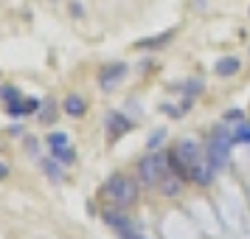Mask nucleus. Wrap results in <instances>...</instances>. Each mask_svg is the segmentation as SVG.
I'll return each mask as SVG.
<instances>
[{
  "instance_id": "18",
  "label": "nucleus",
  "mask_w": 250,
  "mask_h": 239,
  "mask_svg": "<svg viewBox=\"0 0 250 239\" xmlns=\"http://www.w3.org/2000/svg\"><path fill=\"white\" fill-rule=\"evenodd\" d=\"M0 96H3L6 102H14V99H17V90H14V87H3V90H0Z\"/></svg>"
},
{
  "instance_id": "17",
  "label": "nucleus",
  "mask_w": 250,
  "mask_h": 239,
  "mask_svg": "<svg viewBox=\"0 0 250 239\" xmlns=\"http://www.w3.org/2000/svg\"><path fill=\"white\" fill-rule=\"evenodd\" d=\"M51 147H54V149H57V147H68V138L59 135V132H57V135H51Z\"/></svg>"
},
{
  "instance_id": "15",
  "label": "nucleus",
  "mask_w": 250,
  "mask_h": 239,
  "mask_svg": "<svg viewBox=\"0 0 250 239\" xmlns=\"http://www.w3.org/2000/svg\"><path fill=\"white\" fill-rule=\"evenodd\" d=\"M54 110H57V104L48 99V102H45V113H40V121H42V124H51V121L57 118V113H54Z\"/></svg>"
},
{
  "instance_id": "10",
  "label": "nucleus",
  "mask_w": 250,
  "mask_h": 239,
  "mask_svg": "<svg viewBox=\"0 0 250 239\" xmlns=\"http://www.w3.org/2000/svg\"><path fill=\"white\" fill-rule=\"evenodd\" d=\"M37 107H40V104H37V99H28V102H12L9 104V113L14 115V118H20V115H25V113H34Z\"/></svg>"
},
{
  "instance_id": "4",
  "label": "nucleus",
  "mask_w": 250,
  "mask_h": 239,
  "mask_svg": "<svg viewBox=\"0 0 250 239\" xmlns=\"http://www.w3.org/2000/svg\"><path fill=\"white\" fill-rule=\"evenodd\" d=\"M104 222L113 228V231H115L121 239H144V237L135 231V228H132V222H129L126 217H121L118 211H110V208H107V211H104Z\"/></svg>"
},
{
  "instance_id": "16",
  "label": "nucleus",
  "mask_w": 250,
  "mask_h": 239,
  "mask_svg": "<svg viewBox=\"0 0 250 239\" xmlns=\"http://www.w3.org/2000/svg\"><path fill=\"white\" fill-rule=\"evenodd\" d=\"M233 141H242V144H250V124H242L236 130V135H233Z\"/></svg>"
},
{
  "instance_id": "14",
  "label": "nucleus",
  "mask_w": 250,
  "mask_h": 239,
  "mask_svg": "<svg viewBox=\"0 0 250 239\" xmlns=\"http://www.w3.org/2000/svg\"><path fill=\"white\" fill-rule=\"evenodd\" d=\"M169 40H171V34H169V31H166V34L155 37V40H141L138 45H141V48H160V43H169Z\"/></svg>"
},
{
  "instance_id": "8",
  "label": "nucleus",
  "mask_w": 250,
  "mask_h": 239,
  "mask_svg": "<svg viewBox=\"0 0 250 239\" xmlns=\"http://www.w3.org/2000/svg\"><path fill=\"white\" fill-rule=\"evenodd\" d=\"M183 177H174V174H166V177H163V180L158 183L160 186V192L166 194V197H177V194L183 192Z\"/></svg>"
},
{
  "instance_id": "20",
  "label": "nucleus",
  "mask_w": 250,
  "mask_h": 239,
  "mask_svg": "<svg viewBox=\"0 0 250 239\" xmlns=\"http://www.w3.org/2000/svg\"><path fill=\"white\" fill-rule=\"evenodd\" d=\"M3 177H9V169H6V166L0 163V180H3Z\"/></svg>"
},
{
  "instance_id": "9",
  "label": "nucleus",
  "mask_w": 250,
  "mask_h": 239,
  "mask_svg": "<svg viewBox=\"0 0 250 239\" xmlns=\"http://www.w3.org/2000/svg\"><path fill=\"white\" fill-rule=\"evenodd\" d=\"M107 127H110V132H113V135H124V132H126L132 124H129V121H126L121 113H110V118H107Z\"/></svg>"
},
{
  "instance_id": "13",
  "label": "nucleus",
  "mask_w": 250,
  "mask_h": 239,
  "mask_svg": "<svg viewBox=\"0 0 250 239\" xmlns=\"http://www.w3.org/2000/svg\"><path fill=\"white\" fill-rule=\"evenodd\" d=\"M54 158H57L59 163H65V166H68V163H73V149H68V147H57V149H54Z\"/></svg>"
},
{
  "instance_id": "19",
  "label": "nucleus",
  "mask_w": 250,
  "mask_h": 239,
  "mask_svg": "<svg viewBox=\"0 0 250 239\" xmlns=\"http://www.w3.org/2000/svg\"><path fill=\"white\" fill-rule=\"evenodd\" d=\"M160 141H163V130H158V132H155V135L149 138V147H158Z\"/></svg>"
},
{
  "instance_id": "6",
  "label": "nucleus",
  "mask_w": 250,
  "mask_h": 239,
  "mask_svg": "<svg viewBox=\"0 0 250 239\" xmlns=\"http://www.w3.org/2000/svg\"><path fill=\"white\" fill-rule=\"evenodd\" d=\"M174 155H177V158L188 166V172H191V163L200 158V149H197V144H194V141H180V144L174 147Z\"/></svg>"
},
{
  "instance_id": "3",
  "label": "nucleus",
  "mask_w": 250,
  "mask_h": 239,
  "mask_svg": "<svg viewBox=\"0 0 250 239\" xmlns=\"http://www.w3.org/2000/svg\"><path fill=\"white\" fill-rule=\"evenodd\" d=\"M230 141H233V135L228 130H222V132H216L211 138V144H208V160H211L214 169H225L228 166V158H230L228 147H230Z\"/></svg>"
},
{
  "instance_id": "7",
  "label": "nucleus",
  "mask_w": 250,
  "mask_h": 239,
  "mask_svg": "<svg viewBox=\"0 0 250 239\" xmlns=\"http://www.w3.org/2000/svg\"><path fill=\"white\" fill-rule=\"evenodd\" d=\"M124 76H126V65H110V68L102 70L99 82H102V87H110V85H115L118 79H124Z\"/></svg>"
},
{
  "instance_id": "5",
  "label": "nucleus",
  "mask_w": 250,
  "mask_h": 239,
  "mask_svg": "<svg viewBox=\"0 0 250 239\" xmlns=\"http://www.w3.org/2000/svg\"><path fill=\"white\" fill-rule=\"evenodd\" d=\"M211 174H214V166H211V160H208V158H197V160L191 163V177H194V183L208 186V183H211Z\"/></svg>"
},
{
  "instance_id": "2",
  "label": "nucleus",
  "mask_w": 250,
  "mask_h": 239,
  "mask_svg": "<svg viewBox=\"0 0 250 239\" xmlns=\"http://www.w3.org/2000/svg\"><path fill=\"white\" fill-rule=\"evenodd\" d=\"M107 192H110V200H113L118 208H126V205L135 203L138 186H135V180H129V177H124V174H118V177H113V180H110Z\"/></svg>"
},
{
  "instance_id": "11",
  "label": "nucleus",
  "mask_w": 250,
  "mask_h": 239,
  "mask_svg": "<svg viewBox=\"0 0 250 239\" xmlns=\"http://www.w3.org/2000/svg\"><path fill=\"white\" fill-rule=\"evenodd\" d=\"M65 113L73 115V118L84 115V102H82L79 96H68V99H65Z\"/></svg>"
},
{
  "instance_id": "1",
  "label": "nucleus",
  "mask_w": 250,
  "mask_h": 239,
  "mask_svg": "<svg viewBox=\"0 0 250 239\" xmlns=\"http://www.w3.org/2000/svg\"><path fill=\"white\" fill-rule=\"evenodd\" d=\"M169 155H160V152H155V155H149V158L141 160V180L149 183V186H155V183H160L166 174H169Z\"/></svg>"
},
{
  "instance_id": "12",
  "label": "nucleus",
  "mask_w": 250,
  "mask_h": 239,
  "mask_svg": "<svg viewBox=\"0 0 250 239\" xmlns=\"http://www.w3.org/2000/svg\"><path fill=\"white\" fill-rule=\"evenodd\" d=\"M236 70H239V59H233V57L219 59V65H216V73L219 76H233Z\"/></svg>"
}]
</instances>
